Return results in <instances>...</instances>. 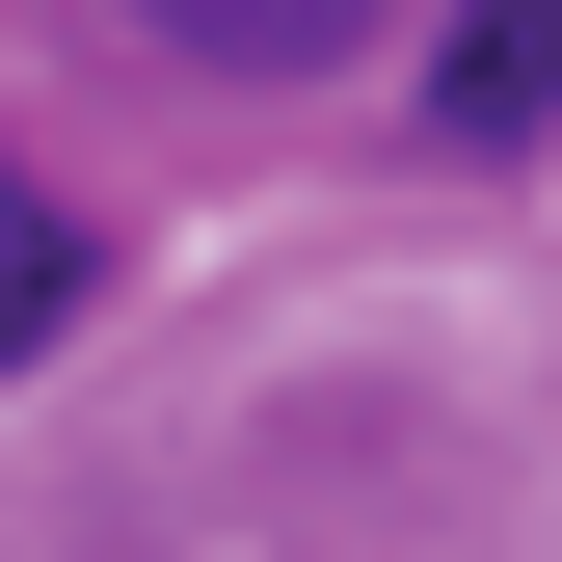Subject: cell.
Listing matches in <instances>:
<instances>
[{
	"label": "cell",
	"mask_w": 562,
	"mask_h": 562,
	"mask_svg": "<svg viewBox=\"0 0 562 562\" xmlns=\"http://www.w3.org/2000/svg\"><path fill=\"white\" fill-rule=\"evenodd\" d=\"M536 108H562V0H456V54H429V161H509Z\"/></svg>",
	"instance_id": "6da1fadb"
},
{
	"label": "cell",
	"mask_w": 562,
	"mask_h": 562,
	"mask_svg": "<svg viewBox=\"0 0 562 562\" xmlns=\"http://www.w3.org/2000/svg\"><path fill=\"white\" fill-rule=\"evenodd\" d=\"M134 27H161V54H215V81H322L375 0H134Z\"/></svg>",
	"instance_id": "7a4b0ae2"
},
{
	"label": "cell",
	"mask_w": 562,
	"mask_h": 562,
	"mask_svg": "<svg viewBox=\"0 0 562 562\" xmlns=\"http://www.w3.org/2000/svg\"><path fill=\"white\" fill-rule=\"evenodd\" d=\"M81 295H108V241H81V215H54V188H27V161H0V375H27V348H54V322H81Z\"/></svg>",
	"instance_id": "3957f363"
}]
</instances>
